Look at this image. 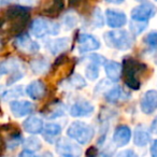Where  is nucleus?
I'll return each mask as SVG.
<instances>
[{
    "label": "nucleus",
    "instance_id": "obj_1",
    "mask_svg": "<svg viewBox=\"0 0 157 157\" xmlns=\"http://www.w3.org/2000/svg\"><path fill=\"white\" fill-rule=\"evenodd\" d=\"M29 20V9L22 6H12L2 16V33L8 36H21Z\"/></svg>",
    "mask_w": 157,
    "mask_h": 157
},
{
    "label": "nucleus",
    "instance_id": "obj_2",
    "mask_svg": "<svg viewBox=\"0 0 157 157\" xmlns=\"http://www.w3.org/2000/svg\"><path fill=\"white\" fill-rule=\"evenodd\" d=\"M147 66L132 57H125L122 63V75L124 82L131 90H139L141 85L140 78L145 73Z\"/></svg>",
    "mask_w": 157,
    "mask_h": 157
},
{
    "label": "nucleus",
    "instance_id": "obj_3",
    "mask_svg": "<svg viewBox=\"0 0 157 157\" xmlns=\"http://www.w3.org/2000/svg\"><path fill=\"white\" fill-rule=\"evenodd\" d=\"M105 41L110 48L115 50L125 51L132 46L133 38L125 30L109 31L105 35Z\"/></svg>",
    "mask_w": 157,
    "mask_h": 157
},
{
    "label": "nucleus",
    "instance_id": "obj_4",
    "mask_svg": "<svg viewBox=\"0 0 157 157\" xmlns=\"http://www.w3.org/2000/svg\"><path fill=\"white\" fill-rule=\"evenodd\" d=\"M67 135L80 144H86L94 137V129L83 122H74L69 126Z\"/></svg>",
    "mask_w": 157,
    "mask_h": 157
},
{
    "label": "nucleus",
    "instance_id": "obj_5",
    "mask_svg": "<svg viewBox=\"0 0 157 157\" xmlns=\"http://www.w3.org/2000/svg\"><path fill=\"white\" fill-rule=\"evenodd\" d=\"M30 31L35 37L43 38L48 35H57L59 33L58 24L45 18H37L30 25Z\"/></svg>",
    "mask_w": 157,
    "mask_h": 157
},
{
    "label": "nucleus",
    "instance_id": "obj_6",
    "mask_svg": "<svg viewBox=\"0 0 157 157\" xmlns=\"http://www.w3.org/2000/svg\"><path fill=\"white\" fill-rule=\"evenodd\" d=\"M65 8L63 0H43L40 6V14L48 17H57Z\"/></svg>",
    "mask_w": 157,
    "mask_h": 157
},
{
    "label": "nucleus",
    "instance_id": "obj_7",
    "mask_svg": "<svg viewBox=\"0 0 157 157\" xmlns=\"http://www.w3.org/2000/svg\"><path fill=\"white\" fill-rule=\"evenodd\" d=\"M155 14V8L152 3L145 2L136 7L131 11V17L136 22L146 23L151 17H153Z\"/></svg>",
    "mask_w": 157,
    "mask_h": 157
},
{
    "label": "nucleus",
    "instance_id": "obj_8",
    "mask_svg": "<svg viewBox=\"0 0 157 157\" xmlns=\"http://www.w3.org/2000/svg\"><path fill=\"white\" fill-rule=\"evenodd\" d=\"M56 150L63 157H80L82 154L81 148L67 139L59 140L56 144Z\"/></svg>",
    "mask_w": 157,
    "mask_h": 157
},
{
    "label": "nucleus",
    "instance_id": "obj_9",
    "mask_svg": "<svg viewBox=\"0 0 157 157\" xmlns=\"http://www.w3.org/2000/svg\"><path fill=\"white\" fill-rule=\"evenodd\" d=\"M100 43L98 39L88 33H81L78 37V50L80 53H87L99 48Z\"/></svg>",
    "mask_w": 157,
    "mask_h": 157
},
{
    "label": "nucleus",
    "instance_id": "obj_10",
    "mask_svg": "<svg viewBox=\"0 0 157 157\" xmlns=\"http://www.w3.org/2000/svg\"><path fill=\"white\" fill-rule=\"evenodd\" d=\"M14 46L21 52L28 53V54L37 53L39 51V44L33 41L26 33H23L16 38L15 42H14Z\"/></svg>",
    "mask_w": 157,
    "mask_h": 157
},
{
    "label": "nucleus",
    "instance_id": "obj_11",
    "mask_svg": "<svg viewBox=\"0 0 157 157\" xmlns=\"http://www.w3.org/2000/svg\"><path fill=\"white\" fill-rule=\"evenodd\" d=\"M20 63L18 60H14V59H10V60L3 61L1 63V74L6 73H11L10 76V81H8L9 84H12L14 82L18 81L23 78V72L20 71Z\"/></svg>",
    "mask_w": 157,
    "mask_h": 157
},
{
    "label": "nucleus",
    "instance_id": "obj_12",
    "mask_svg": "<svg viewBox=\"0 0 157 157\" xmlns=\"http://www.w3.org/2000/svg\"><path fill=\"white\" fill-rule=\"evenodd\" d=\"M88 59L90 60V63H88L87 68L85 70V74L87 76V78L94 81L98 78L99 75V66L102 65L103 63H105V58L100 55H90L88 57Z\"/></svg>",
    "mask_w": 157,
    "mask_h": 157
},
{
    "label": "nucleus",
    "instance_id": "obj_13",
    "mask_svg": "<svg viewBox=\"0 0 157 157\" xmlns=\"http://www.w3.org/2000/svg\"><path fill=\"white\" fill-rule=\"evenodd\" d=\"M157 109V92L148 90L141 99V110L143 113L151 114Z\"/></svg>",
    "mask_w": 157,
    "mask_h": 157
},
{
    "label": "nucleus",
    "instance_id": "obj_14",
    "mask_svg": "<svg viewBox=\"0 0 157 157\" xmlns=\"http://www.w3.org/2000/svg\"><path fill=\"white\" fill-rule=\"evenodd\" d=\"M105 17H107L108 26L112 28H120L124 26L127 22V17L125 13L117 10H108L105 12Z\"/></svg>",
    "mask_w": 157,
    "mask_h": 157
},
{
    "label": "nucleus",
    "instance_id": "obj_15",
    "mask_svg": "<svg viewBox=\"0 0 157 157\" xmlns=\"http://www.w3.org/2000/svg\"><path fill=\"white\" fill-rule=\"evenodd\" d=\"M94 112V107L87 101H78L70 109V114L73 117L90 116Z\"/></svg>",
    "mask_w": 157,
    "mask_h": 157
},
{
    "label": "nucleus",
    "instance_id": "obj_16",
    "mask_svg": "<svg viewBox=\"0 0 157 157\" xmlns=\"http://www.w3.org/2000/svg\"><path fill=\"white\" fill-rule=\"evenodd\" d=\"M11 111L16 117H23L30 114L33 110V105L29 101H13L10 105Z\"/></svg>",
    "mask_w": 157,
    "mask_h": 157
},
{
    "label": "nucleus",
    "instance_id": "obj_17",
    "mask_svg": "<svg viewBox=\"0 0 157 157\" xmlns=\"http://www.w3.org/2000/svg\"><path fill=\"white\" fill-rule=\"evenodd\" d=\"M130 138H131V131L129 129V127L122 125V126H118L115 129V131H114L113 141L117 146H124L130 141Z\"/></svg>",
    "mask_w": 157,
    "mask_h": 157
},
{
    "label": "nucleus",
    "instance_id": "obj_18",
    "mask_svg": "<svg viewBox=\"0 0 157 157\" xmlns=\"http://www.w3.org/2000/svg\"><path fill=\"white\" fill-rule=\"evenodd\" d=\"M26 94L33 100L42 98L45 94V85L41 81H33L27 86Z\"/></svg>",
    "mask_w": 157,
    "mask_h": 157
},
{
    "label": "nucleus",
    "instance_id": "obj_19",
    "mask_svg": "<svg viewBox=\"0 0 157 157\" xmlns=\"http://www.w3.org/2000/svg\"><path fill=\"white\" fill-rule=\"evenodd\" d=\"M24 129L31 135H37L44 129L43 122L37 116H30L24 122Z\"/></svg>",
    "mask_w": 157,
    "mask_h": 157
},
{
    "label": "nucleus",
    "instance_id": "obj_20",
    "mask_svg": "<svg viewBox=\"0 0 157 157\" xmlns=\"http://www.w3.org/2000/svg\"><path fill=\"white\" fill-rule=\"evenodd\" d=\"M105 70L107 76L113 82H117L121 78V72H122V66L121 63H116V61H108L105 65Z\"/></svg>",
    "mask_w": 157,
    "mask_h": 157
},
{
    "label": "nucleus",
    "instance_id": "obj_21",
    "mask_svg": "<svg viewBox=\"0 0 157 157\" xmlns=\"http://www.w3.org/2000/svg\"><path fill=\"white\" fill-rule=\"evenodd\" d=\"M48 50L52 54H58L60 52H63L69 46V39L68 38H60V39L48 41Z\"/></svg>",
    "mask_w": 157,
    "mask_h": 157
},
{
    "label": "nucleus",
    "instance_id": "obj_22",
    "mask_svg": "<svg viewBox=\"0 0 157 157\" xmlns=\"http://www.w3.org/2000/svg\"><path fill=\"white\" fill-rule=\"evenodd\" d=\"M61 132V127L58 124H48L44 126L43 129V136L45 140L50 143L54 142L55 138L58 137Z\"/></svg>",
    "mask_w": 157,
    "mask_h": 157
},
{
    "label": "nucleus",
    "instance_id": "obj_23",
    "mask_svg": "<svg viewBox=\"0 0 157 157\" xmlns=\"http://www.w3.org/2000/svg\"><path fill=\"white\" fill-rule=\"evenodd\" d=\"M130 97L128 93H126L122 87H115L113 90H109L105 94V99L110 102H116L118 100H123V99H127Z\"/></svg>",
    "mask_w": 157,
    "mask_h": 157
},
{
    "label": "nucleus",
    "instance_id": "obj_24",
    "mask_svg": "<svg viewBox=\"0 0 157 157\" xmlns=\"http://www.w3.org/2000/svg\"><path fill=\"white\" fill-rule=\"evenodd\" d=\"M151 136L148 133L147 130L143 128V127H138L135 131V137H133V140H135V144L138 146H144L150 142Z\"/></svg>",
    "mask_w": 157,
    "mask_h": 157
},
{
    "label": "nucleus",
    "instance_id": "obj_25",
    "mask_svg": "<svg viewBox=\"0 0 157 157\" xmlns=\"http://www.w3.org/2000/svg\"><path fill=\"white\" fill-rule=\"evenodd\" d=\"M68 3L72 9L82 10L87 9V7H90V5L92 3V0H68Z\"/></svg>",
    "mask_w": 157,
    "mask_h": 157
},
{
    "label": "nucleus",
    "instance_id": "obj_26",
    "mask_svg": "<svg viewBox=\"0 0 157 157\" xmlns=\"http://www.w3.org/2000/svg\"><path fill=\"white\" fill-rule=\"evenodd\" d=\"M46 116L50 118H55L58 117V116H61L63 113H65V109H63V105L61 103H58L56 105H53L52 109L50 111H46Z\"/></svg>",
    "mask_w": 157,
    "mask_h": 157
},
{
    "label": "nucleus",
    "instance_id": "obj_27",
    "mask_svg": "<svg viewBox=\"0 0 157 157\" xmlns=\"http://www.w3.org/2000/svg\"><path fill=\"white\" fill-rule=\"evenodd\" d=\"M31 67H33V71L37 72V73H39V72H43V71H45V70L48 69V63H46L45 60L41 59V60H36V61H33V63H31Z\"/></svg>",
    "mask_w": 157,
    "mask_h": 157
},
{
    "label": "nucleus",
    "instance_id": "obj_28",
    "mask_svg": "<svg viewBox=\"0 0 157 157\" xmlns=\"http://www.w3.org/2000/svg\"><path fill=\"white\" fill-rule=\"evenodd\" d=\"M144 41L147 44L150 48H157V33L156 31H153V33H150L145 38H144Z\"/></svg>",
    "mask_w": 157,
    "mask_h": 157
},
{
    "label": "nucleus",
    "instance_id": "obj_29",
    "mask_svg": "<svg viewBox=\"0 0 157 157\" xmlns=\"http://www.w3.org/2000/svg\"><path fill=\"white\" fill-rule=\"evenodd\" d=\"M26 150H29V151H33V150H38L40 148L41 144H40V141L36 138H29V139L26 140Z\"/></svg>",
    "mask_w": 157,
    "mask_h": 157
},
{
    "label": "nucleus",
    "instance_id": "obj_30",
    "mask_svg": "<svg viewBox=\"0 0 157 157\" xmlns=\"http://www.w3.org/2000/svg\"><path fill=\"white\" fill-rule=\"evenodd\" d=\"M22 95V88L18 87V88H14V90H8V92H5L2 94V98L3 99H11V98H16V97L21 96Z\"/></svg>",
    "mask_w": 157,
    "mask_h": 157
},
{
    "label": "nucleus",
    "instance_id": "obj_31",
    "mask_svg": "<svg viewBox=\"0 0 157 157\" xmlns=\"http://www.w3.org/2000/svg\"><path fill=\"white\" fill-rule=\"evenodd\" d=\"M70 84L75 88H82L85 86V81L80 75H74L70 78Z\"/></svg>",
    "mask_w": 157,
    "mask_h": 157
},
{
    "label": "nucleus",
    "instance_id": "obj_32",
    "mask_svg": "<svg viewBox=\"0 0 157 157\" xmlns=\"http://www.w3.org/2000/svg\"><path fill=\"white\" fill-rule=\"evenodd\" d=\"M136 22V21H135ZM131 31H132L135 35H139L141 31H143L145 29L146 25L145 23H142V22H136V23H132L131 24Z\"/></svg>",
    "mask_w": 157,
    "mask_h": 157
},
{
    "label": "nucleus",
    "instance_id": "obj_33",
    "mask_svg": "<svg viewBox=\"0 0 157 157\" xmlns=\"http://www.w3.org/2000/svg\"><path fill=\"white\" fill-rule=\"evenodd\" d=\"M116 157H138V155L132 150H125L116 155Z\"/></svg>",
    "mask_w": 157,
    "mask_h": 157
},
{
    "label": "nucleus",
    "instance_id": "obj_34",
    "mask_svg": "<svg viewBox=\"0 0 157 157\" xmlns=\"http://www.w3.org/2000/svg\"><path fill=\"white\" fill-rule=\"evenodd\" d=\"M18 157H37L35 155V153L33 151H29V150H24L22 153L20 154Z\"/></svg>",
    "mask_w": 157,
    "mask_h": 157
},
{
    "label": "nucleus",
    "instance_id": "obj_35",
    "mask_svg": "<svg viewBox=\"0 0 157 157\" xmlns=\"http://www.w3.org/2000/svg\"><path fill=\"white\" fill-rule=\"evenodd\" d=\"M151 155L152 157H157V140H155L151 147Z\"/></svg>",
    "mask_w": 157,
    "mask_h": 157
},
{
    "label": "nucleus",
    "instance_id": "obj_36",
    "mask_svg": "<svg viewBox=\"0 0 157 157\" xmlns=\"http://www.w3.org/2000/svg\"><path fill=\"white\" fill-rule=\"evenodd\" d=\"M151 128H152V131L153 132H155L157 135V116L155 117V120L153 121L152 123V126H151Z\"/></svg>",
    "mask_w": 157,
    "mask_h": 157
},
{
    "label": "nucleus",
    "instance_id": "obj_37",
    "mask_svg": "<svg viewBox=\"0 0 157 157\" xmlns=\"http://www.w3.org/2000/svg\"><path fill=\"white\" fill-rule=\"evenodd\" d=\"M109 3H114V5H118V3L124 2V0H105Z\"/></svg>",
    "mask_w": 157,
    "mask_h": 157
},
{
    "label": "nucleus",
    "instance_id": "obj_38",
    "mask_svg": "<svg viewBox=\"0 0 157 157\" xmlns=\"http://www.w3.org/2000/svg\"><path fill=\"white\" fill-rule=\"evenodd\" d=\"M39 157H53V155L51 154V153H48V152H45V153H43V154H42L41 156H39Z\"/></svg>",
    "mask_w": 157,
    "mask_h": 157
},
{
    "label": "nucleus",
    "instance_id": "obj_39",
    "mask_svg": "<svg viewBox=\"0 0 157 157\" xmlns=\"http://www.w3.org/2000/svg\"><path fill=\"white\" fill-rule=\"evenodd\" d=\"M10 0H1V3H2V5H5V3H7V2H9Z\"/></svg>",
    "mask_w": 157,
    "mask_h": 157
},
{
    "label": "nucleus",
    "instance_id": "obj_40",
    "mask_svg": "<svg viewBox=\"0 0 157 157\" xmlns=\"http://www.w3.org/2000/svg\"><path fill=\"white\" fill-rule=\"evenodd\" d=\"M137 1H142V0H137Z\"/></svg>",
    "mask_w": 157,
    "mask_h": 157
}]
</instances>
